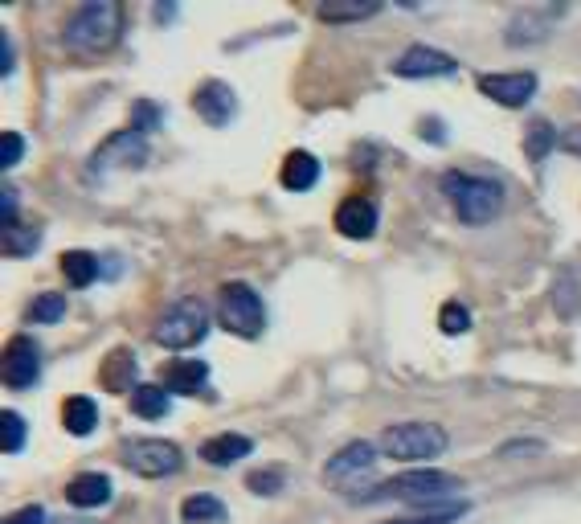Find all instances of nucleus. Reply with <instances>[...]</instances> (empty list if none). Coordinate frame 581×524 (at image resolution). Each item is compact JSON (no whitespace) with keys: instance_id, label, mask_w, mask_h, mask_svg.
I'll use <instances>...</instances> for the list:
<instances>
[{"instance_id":"1","label":"nucleus","mask_w":581,"mask_h":524,"mask_svg":"<svg viewBox=\"0 0 581 524\" xmlns=\"http://www.w3.org/2000/svg\"><path fill=\"white\" fill-rule=\"evenodd\" d=\"M123 33V5L115 0H91L78 5L62 29V41L74 54H107Z\"/></svg>"},{"instance_id":"2","label":"nucleus","mask_w":581,"mask_h":524,"mask_svg":"<svg viewBox=\"0 0 581 524\" xmlns=\"http://www.w3.org/2000/svg\"><path fill=\"white\" fill-rule=\"evenodd\" d=\"M442 193L455 205V213L467 226H487L496 222V213L504 209V189L487 177H475V172H446L442 177Z\"/></svg>"},{"instance_id":"3","label":"nucleus","mask_w":581,"mask_h":524,"mask_svg":"<svg viewBox=\"0 0 581 524\" xmlns=\"http://www.w3.org/2000/svg\"><path fill=\"white\" fill-rule=\"evenodd\" d=\"M463 488V479L451 475V471H434V467H418V471H406V475H393L385 479L381 488L373 492H361L356 500L361 504H377V500H397V504H430V500H442Z\"/></svg>"},{"instance_id":"4","label":"nucleus","mask_w":581,"mask_h":524,"mask_svg":"<svg viewBox=\"0 0 581 524\" xmlns=\"http://www.w3.org/2000/svg\"><path fill=\"white\" fill-rule=\"evenodd\" d=\"M446 451V430L438 422H393L381 430V455L397 463H430Z\"/></svg>"},{"instance_id":"5","label":"nucleus","mask_w":581,"mask_h":524,"mask_svg":"<svg viewBox=\"0 0 581 524\" xmlns=\"http://www.w3.org/2000/svg\"><path fill=\"white\" fill-rule=\"evenodd\" d=\"M156 344L172 348V353H185V348H197L205 336H209V308L205 299L189 295V299H176L172 308L160 316L156 324Z\"/></svg>"},{"instance_id":"6","label":"nucleus","mask_w":581,"mask_h":524,"mask_svg":"<svg viewBox=\"0 0 581 524\" xmlns=\"http://www.w3.org/2000/svg\"><path fill=\"white\" fill-rule=\"evenodd\" d=\"M217 320L242 340H258L266 332V303L250 283H226L217 299Z\"/></svg>"},{"instance_id":"7","label":"nucleus","mask_w":581,"mask_h":524,"mask_svg":"<svg viewBox=\"0 0 581 524\" xmlns=\"http://www.w3.org/2000/svg\"><path fill=\"white\" fill-rule=\"evenodd\" d=\"M185 463L181 447L168 443V439H136V443H127L123 447V467L131 475H140V479H164V475H176Z\"/></svg>"},{"instance_id":"8","label":"nucleus","mask_w":581,"mask_h":524,"mask_svg":"<svg viewBox=\"0 0 581 524\" xmlns=\"http://www.w3.org/2000/svg\"><path fill=\"white\" fill-rule=\"evenodd\" d=\"M565 17V5H528L520 9L512 21H508V46L512 50H524V46H541L549 41V33L557 29V21Z\"/></svg>"},{"instance_id":"9","label":"nucleus","mask_w":581,"mask_h":524,"mask_svg":"<svg viewBox=\"0 0 581 524\" xmlns=\"http://www.w3.org/2000/svg\"><path fill=\"white\" fill-rule=\"evenodd\" d=\"M193 111H197L209 127H226V123H234V115H238V95H234V86H230V82H221V78L201 82L197 91H193Z\"/></svg>"},{"instance_id":"10","label":"nucleus","mask_w":581,"mask_h":524,"mask_svg":"<svg viewBox=\"0 0 581 524\" xmlns=\"http://www.w3.org/2000/svg\"><path fill=\"white\" fill-rule=\"evenodd\" d=\"M479 91L500 103V107H528L536 95V74L516 70V74H479Z\"/></svg>"},{"instance_id":"11","label":"nucleus","mask_w":581,"mask_h":524,"mask_svg":"<svg viewBox=\"0 0 581 524\" xmlns=\"http://www.w3.org/2000/svg\"><path fill=\"white\" fill-rule=\"evenodd\" d=\"M389 70L397 78H451L459 70V62L446 50H434V46H410Z\"/></svg>"},{"instance_id":"12","label":"nucleus","mask_w":581,"mask_h":524,"mask_svg":"<svg viewBox=\"0 0 581 524\" xmlns=\"http://www.w3.org/2000/svg\"><path fill=\"white\" fill-rule=\"evenodd\" d=\"M41 377V348L33 336H13L5 344V381L9 389H29Z\"/></svg>"},{"instance_id":"13","label":"nucleus","mask_w":581,"mask_h":524,"mask_svg":"<svg viewBox=\"0 0 581 524\" xmlns=\"http://www.w3.org/2000/svg\"><path fill=\"white\" fill-rule=\"evenodd\" d=\"M144 156H148V136L136 127H127V131H115V136L95 152L91 172H111L119 164H140Z\"/></svg>"},{"instance_id":"14","label":"nucleus","mask_w":581,"mask_h":524,"mask_svg":"<svg viewBox=\"0 0 581 524\" xmlns=\"http://www.w3.org/2000/svg\"><path fill=\"white\" fill-rule=\"evenodd\" d=\"M336 230L352 242H365L377 234V205L369 197H348L340 209H336Z\"/></svg>"},{"instance_id":"15","label":"nucleus","mask_w":581,"mask_h":524,"mask_svg":"<svg viewBox=\"0 0 581 524\" xmlns=\"http://www.w3.org/2000/svg\"><path fill=\"white\" fill-rule=\"evenodd\" d=\"M377 463V451L369 447V443H348L340 455H332L328 459V467H324V479H328V484H352V479L356 475H365L369 467Z\"/></svg>"},{"instance_id":"16","label":"nucleus","mask_w":581,"mask_h":524,"mask_svg":"<svg viewBox=\"0 0 581 524\" xmlns=\"http://www.w3.org/2000/svg\"><path fill=\"white\" fill-rule=\"evenodd\" d=\"M250 451H254V443L246 439V434H234V430L213 434V439L201 443V459H205L209 467H234V463L246 459Z\"/></svg>"},{"instance_id":"17","label":"nucleus","mask_w":581,"mask_h":524,"mask_svg":"<svg viewBox=\"0 0 581 524\" xmlns=\"http://www.w3.org/2000/svg\"><path fill=\"white\" fill-rule=\"evenodd\" d=\"M66 500L74 508H103L111 500V479L99 471H82L66 484Z\"/></svg>"},{"instance_id":"18","label":"nucleus","mask_w":581,"mask_h":524,"mask_svg":"<svg viewBox=\"0 0 581 524\" xmlns=\"http://www.w3.org/2000/svg\"><path fill=\"white\" fill-rule=\"evenodd\" d=\"M279 181H283V189H291V193L316 189V185H320V160L311 156V152H287V160H283V168H279Z\"/></svg>"},{"instance_id":"19","label":"nucleus","mask_w":581,"mask_h":524,"mask_svg":"<svg viewBox=\"0 0 581 524\" xmlns=\"http://www.w3.org/2000/svg\"><path fill=\"white\" fill-rule=\"evenodd\" d=\"M164 381H168V389H172V393H181V398H193V393H201V389H205V381H209V365H205V361H197V357L172 361V365L164 369Z\"/></svg>"},{"instance_id":"20","label":"nucleus","mask_w":581,"mask_h":524,"mask_svg":"<svg viewBox=\"0 0 581 524\" xmlns=\"http://www.w3.org/2000/svg\"><path fill=\"white\" fill-rule=\"evenodd\" d=\"M99 381H103V389H111V393H136L140 385H136V357L127 353V348H115V353L103 361V369H99Z\"/></svg>"},{"instance_id":"21","label":"nucleus","mask_w":581,"mask_h":524,"mask_svg":"<svg viewBox=\"0 0 581 524\" xmlns=\"http://www.w3.org/2000/svg\"><path fill=\"white\" fill-rule=\"evenodd\" d=\"M377 13H381L377 0H328V5H320V9H316V17H320V21H328V25L369 21V17H377Z\"/></svg>"},{"instance_id":"22","label":"nucleus","mask_w":581,"mask_h":524,"mask_svg":"<svg viewBox=\"0 0 581 524\" xmlns=\"http://www.w3.org/2000/svg\"><path fill=\"white\" fill-rule=\"evenodd\" d=\"M62 275L70 279V287H91L103 275V262L91 250H66L62 254Z\"/></svg>"},{"instance_id":"23","label":"nucleus","mask_w":581,"mask_h":524,"mask_svg":"<svg viewBox=\"0 0 581 524\" xmlns=\"http://www.w3.org/2000/svg\"><path fill=\"white\" fill-rule=\"evenodd\" d=\"M62 422L70 434H78V439H86L95 426H99V406L91 398H66L62 402Z\"/></svg>"},{"instance_id":"24","label":"nucleus","mask_w":581,"mask_h":524,"mask_svg":"<svg viewBox=\"0 0 581 524\" xmlns=\"http://www.w3.org/2000/svg\"><path fill=\"white\" fill-rule=\"evenodd\" d=\"M181 520L185 524H226V504L209 492H197L181 504Z\"/></svg>"},{"instance_id":"25","label":"nucleus","mask_w":581,"mask_h":524,"mask_svg":"<svg viewBox=\"0 0 581 524\" xmlns=\"http://www.w3.org/2000/svg\"><path fill=\"white\" fill-rule=\"evenodd\" d=\"M557 140H561V136L553 131V123H545V119H532V123H528V136H524V156L541 164V160L557 148Z\"/></svg>"},{"instance_id":"26","label":"nucleus","mask_w":581,"mask_h":524,"mask_svg":"<svg viewBox=\"0 0 581 524\" xmlns=\"http://www.w3.org/2000/svg\"><path fill=\"white\" fill-rule=\"evenodd\" d=\"M131 410H136L140 418H164V414H168V389H160V385H140L136 393H131Z\"/></svg>"},{"instance_id":"27","label":"nucleus","mask_w":581,"mask_h":524,"mask_svg":"<svg viewBox=\"0 0 581 524\" xmlns=\"http://www.w3.org/2000/svg\"><path fill=\"white\" fill-rule=\"evenodd\" d=\"M62 316H66V299H62L58 291L37 295V299L29 303V312H25V320H29V324H58Z\"/></svg>"},{"instance_id":"28","label":"nucleus","mask_w":581,"mask_h":524,"mask_svg":"<svg viewBox=\"0 0 581 524\" xmlns=\"http://www.w3.org/2000/svg\"><path fill=\"white\" fill-rule=\"evenodd\" d=\"M467 516V504H442L430 512H414V516H397V520H381V524H455Z\"/></svg>"},{"instance_id":"29","label":"nucleus","mask_w":581,"mask_h":524,"mask_svg":"<svg viewBox=\"0 0 581 524\" xmlns=\"http://www.w3.org/2000/svg\"><path fill=\"white\" fill-rule=\"evenodd\" d=\"M41 246V230L37 226H9L5 230V254H13V258H29L33 250Z\"/></svg>"},{"instance_id":"30","label":"nucleus","mask_w":581,"mask_h":524,"mask_svg":"<svg viewBox=\"0 0 581 524\" xmlns=\"http://www.w3.org/2000/svg\"><path fill=\"white\" fill-rule=\"evenodd\" d=\"M438 328L446 332V336H463L467 328H471V312L463 308V303H442V312H438Z\"/></svg>"},{"instance_id":"31","label":"nucleus","mask_w":581,"mask_h":524,"mask_svg":"<svg viewBox=\"0 0 581 524\" xmlns=\"http://www.w3.org/2000/svg\"><path fill=\"white\" fill-rule=\"evenodd\" d=\"M246 488L254 496H279L283 492V471L279 467H271V471H250L246 475Z\"/></svg>"},{"instance_id":"32","label":"nucleus","mask_w":581,"mask_h":524,"mask_svg":"<svg viewBox=\"0 0 581 524\" xmlns=\"http://www.w3.org/2000/svg\"><path fill=\"white\" fill-rule=\"evenodd\" d=\"M25 447V418L17 410H5V455H21Z\"/></svg>"},{"instance_id":"33","label":"nucleus","mask_w":581,"mask_h":524,"mask_svg":"<svg viewBox=\"0 0 581 524\" xmlns=\"http://www.w3.org/2000/svg\"><path fill=\"white\" fill-rule=\"evenodd\" d=\"M25 156V140L17 131H5V140H0V168H17Z\"/></svg>"},{"instance_id":"34","label":"nucleus","mask_w":581,"mask_h":524,"mask_svg":"<svg viewBox=\"0 0 581 524\" xmlns=\"http://www.w3.org/2000/svg\"><path fill=\"white\" fill-rule=\"evenodd\" d=\"M160 107L156 103H136V111H131V127H136V131H144V136H148V131L152 127H160Z\"/></svg>"},{"instance_id":"35","label":"nucleus","mask_w":581,"mask_h":524,"mask_svg":"<svg viewBox=\"0 0 581 524\" xmlns=\"http://www.w3.org/2000/svg\"><path fill=\"white\" fill-rule=\"evenodd\" d=\"M0 217H5V230L17 226V189L5 185V193H0Z\"/></svg>"},{"instance_id":"36","label":"nucleus","mask_w":581,"mask_h":524,"mask_svg":"<svg viewBox=\"0 0 581 524\" xmlns=\"http://www.w3.org/2000/svg\"><path fill=\"white\" fill-rule=\"evenodd\" d=\"M557 148L581 160V123H573V127H565V131H561V140H557Z\"/></svg>"},{"instance_id":"37","label":"nucleus","mask_w":581,"mask_h":524,"mask_svg":"<svg viewBox=\"0 0 581 524\" xmlns=\"http://www.w3.org/2000/svg\"><path fill=\"white\" fill-rule=\"evenodd\" d=\"M5 524H46V508H37V504H29V508H21V512H13Z\"/></svg>"},{"instance_id":"38","label":"nucleus","mask_w":581,"mask_h":524,"mask_svg":"<svg viewBox=\"0 0 581 524\" xmlns=\"http://www.w3.org/2000/svg\"><path fill=\"white\" fill-rule=\"evenodd\" d=\"M13 37L9 33H0V74H13Z\"/></svg>"},{"instance_id":"39","label":"nucleus","mask_w":581,"mask_h":524,"mask_svg":"<svg viewBox=\"0 0 581 524\" xmlns=\"http://www.w3.org/2000/svg\"><path fill=\"white\" fill-rule=\"evenodd\" d=\"M438 127H442L438 119H434V123L426 119V123H422V140H434V144H446V131H438Z\"/></svg>"},{"instance_id":"40","label":"nucleus","mask_w":581,"mask_h":524,"mask_svg":"<svg viewBox=\"0 0 581 524\" xmlns=\"http://www.w3.org/2000/svg\"><path fill=\"white\" fill-rule=\"evenodd\" d=\"M152 13H156V21H172L176 17V5H156Z\"/></svg>"}]
</instances>
